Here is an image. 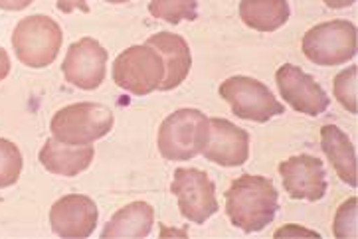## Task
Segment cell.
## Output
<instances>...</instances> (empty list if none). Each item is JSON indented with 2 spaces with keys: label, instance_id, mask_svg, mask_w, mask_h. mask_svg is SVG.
Segmentation results:
<instances>
[{
  "label": "cell",
  "instance_id": "12",
  "mask_svg": "<svg viewBox=\"0 0 358 239\" xmlns=\"http://www.w3.org/2000/svg\"><path fill=\"white\" fill-rule=\"evenodd\" d=\"M283 188L293 200L319 202L327 194V172L323 160L311 154H299L279 164Z\"/></svg>",
  "mask_w": 358,
  "mask_h": 239
},
{
  "label": "cell",
  "instance_id": "13",
  "mask_svg": "<svg viewBox=\"0 0 358 239\" xmlns=\"http://www.w3.org/2000/svg\"><path fill=\"white\" fill-rule=\"evenodd\" d=\"M97 205L90 196L68 194L50 210V226L59 238H90L97 226Z\"/></svg>",
  "mask_w": 358,
  "mask_h": 239
},
{
  "label": "cell",
  "instance_id": "8",
  "mask_svg": "<svg viewBox=\"0 0 358 239\" xmlns=\"http://www.w3.org/2000/svg\"><path fill=\"white\" fill-rule=\"evenodd\" d=\"M171 192L178 198L180 214L192 224H206L220 210L216 186L206 172L198 168H176Z\"/></svg>",
  "mask_w": 358,
  "mask_h": 239
},
{
  "label": "cell",
  "instance_id": "17",
  "mask_svg": "<svg viewBox=\"0 0 358 239\" xmlns=\"http://www.w3.org/2000/svg\"><path fill=\"white\" fill-rule=\"evenodd\" d=\"M155 224V210L147 202H133L107 222L101 238H147Z\"/></svg>",
  "mask_w": 358,
  "mask_h": 239
},
{
  "label": "cell",
  "instance_id": "22",
  "mask_svg": "<svg viewBox=\"0 0 358 239\" xmlns=\"http://www.w3.org/2000/svg\"><path fill=\"white\" fill-rule=\"evenodd\" d=\"M358 200L352 196L347 202L338 205L333 219V236L335 238H357L358 236Z\"/></svg>",
  "mask_w": 358,
  "mask_h": 239
},
{
  "label": "cell",
  "instance_id": "4",
  "mask_svg": "<svg viewBox=\"0 0 358 239\" xmlns=\"http://www.w3.org/2000/svg\"><path fill=\"white\" fill-rule=\"evenodd\" d=\"M208 135V117L198 109H178L162 121L157 147L162 159L173 162L196 159Z\"/></svg>",
  "mask_w": 358,
  "mask_h": 239
},
{
  "label": "cell",
  "instance_id": "10",
  "mask_svg": "<svg viewBox=\"0 0 358 239\" xmlns=\"http://www.w3.org/2000/svg\"><path fill=\"white\" fill-rule=\"evenodd\" d=\"M275 83L285 103L303 115L317 117L324 113L331 105V97L324 93L323 87L309 73L293 64H285L278 69Z\"/></svg>",
  "mask_w": 358,
  "mask_h": 239
},
{
  "label": "cell",
  "instance_id": "6",
  "mask_svg": "<svg viewBox=\"0 0 358 239\" xmlns=\"http://www.w3.org/2000/svg\"><path fill=\"white\" fill-rule=\"evenodd\" d=\"M164 78V61L161 54L149 44L131 46L113 61V81L117 87L145 97L161 87Z\"/></svg>",
  "mask_w": 358,
  "mask_h": 239
},
{
  "label": "cell",
  "instance_id": "25",
  "mask_svg": "<svg viewBox=\"0 0 358 239\" xmlns=\"http://www.w3.org/2000/svg\"><path fill=\"white\" fill-rule=\"evenodd\" d=\"M34 0H0L2 10H24L32 4Z\"/></svg>",
  "mask_w": 358,
  "mask_h": 239
},
{
  "label": "cell",
  "instance_id": "14",
  "mask_svg": "<svg viewBox=\"0 0 358 239\" xmlns=\"http://www.w3.org/2000/svg\"><path fill=\"white\" fill-rule=\"evenodd\" d=\"M147 44L155 48L164 61V78H162L159 92H171L174 87H178L188 78L190 66H192L190 48L185 38L173 32H159V34L150 36Z\"/></svg>",
  "mask_w": 358,
  "mask_h": 239
},
{
  "label": "cell",
  "instance_id": "21",
  "mask_svg": "<svg viewBox=\"0 0 358 239\" xmlns=\"http://www.w3.org/2000/svg\"><path fill=\"white\" fill-rule=\"evenodd\" d=\"M358 68L350 66V68L343 69L333 81V93H335L336 101L341 103L348 113H358Z\"/></svg>",
  "mask_w": 358,
  "mask_h": 239
},
{
  "label": "cell",
  "instance_id": "3",
  "mask_svg": "<svg viewBox=\"0 0 358 239\" xmlns=\"http://www.w3.org/2000/svg\"><path fill=\"white\" fill-rule=\"evenodd\" d=\"M64 42L59 24L46 14H32L16 24L12 32V48L20 64L42 69L54 64Z\"/></svg>",
  "mask_w": 358,
  "mask_h": 239
},
{
  "label": "cell",
  "instance_id": "11",
  "mask_svg": "<svg viewBox=\"0 0 358 239\" xmlns=\"http://www.w3.org/2000/svg\"><path fill=\"white\" fill-rule=\"evenodd\" d=\"M200 154L220 166H242L250 159V135L228 119H208V135Z\"/></svg>",
  "mask_w": 358,
  "mask_h": 239
},
{
  "label": "cell",
  "instance_id": "27",
  "mask_svg": "<svg viewBox=\"0 0 358 239\" xmlns=\"http://www.w3.org/2000/svg\"><path fill=\"white\" fill-rule=\"evenodd\" d=\"M323 2L329 6V8H335V10H338V8H348V6H352L357 0H323Z\"/></svg>",
  "mask_w": 358,
  "mask_h": 239
},
{
  "label": "cell",
  "instance_id": "28",
  "mask_svg": "<svg viewBox=\"0 0 358 239\" xmlns=\"http://www.w3.org/2000/svg\"><path fill=\"white\" fill-rule=\"evenodd\" d=\"M105 2H109V4H123V2H129V0H105Z\"/></svg>",
  "mask_w": 358,
  "mask_h": 239
},
{
  "label": "cell",
  "instance_id": "7",
  "mask_svg": "<svg viewBox=\"0 0 358 239\" xmlns=\"http://www.w3.org/2000/svg\"><path fill=\"white\" fill-rule=\"evenodd\" d=\"M220 97L230 103L231 113L245 121L267 123L269 119L285 113V107L259 80L248 75H234L220 85Z\"/></svg>",
  "mask_w": 358,
  "mask_h": 239
},
{
  "label": "cell",
  "instance_id": "2",
  "mask_svg": "<svg viewBox=\"0 0 358 239\" xmlns=\"http://www.w3.org/2000/svg\"><path fill=\"white\" fill-rule=\"evenodd\" d=\"M115 123L113 111L105 105L92 101L73 103L52 117L50 131L56 140L71 147L92 145L111 133Z\"/></svg>",
  "mask_w": 358,
  "mask_h": 239
},
{
  "label": "cell",
  "instance_id": "18",
  "mask_svg": "<svg viewBox=\"0 0 358 239\" xmlns=\"http://www.w3.org/2000/svg\"><path fill=\"white\" fill-rule=\"evenodd\" d=\"M291 16L287 0H242L240 18L257 32H275L285 26Z\"/></svg>",
  "mask_w": 358,
  "mask_h": 239
},
{
  "label": "cell",
  "instance_id": "9",
  "mask_svg": "<svg viewBox=\"0 0 358 239\" xmlns=\"http://www.w3.org/2000/svg\"><path fill=\"white\" fill-rule=\"evenodd\" d=\"M107 59L109 54L97 40L81 38L80 42H73L62 64V71L66 81L85 92L97 89L105 80L107 73Z\"/></svg>",
  "mask_w": 358,
  "mask_h": 239
},
{
  "label": "cell",
  "instance_id": "16",
  "mask_svg": "<svg viewBox=\"0 0 358 239\" xmlns=\"http://www.w3.org/2000/svg\"><path fill=\"white\" fill-rule=\"evenodd\" d=\"M321 148L333 164L336 176L350 188H357V150L347 133L336 125H324L321 129Z\"/></svg>",
  "mask_w": 358,
  "mask_h": 239
},
{
  "label": "cell",
  "instance_id": "19",
  "mask_svg": "<svg viewBox=\"0 0 358 239\" xmlns=\"http://www.w3.org/2000/svg\"><path fill=\"white\" fill-rule=\"evenodd\" d=\"M150 16L169 24H178L182 20H196L198 0H150Z\"/></svg>",
  "mask_w": 358,
  "mask_h": 239
},
{
  "label": "cell",
  "instance_id": "23",
  "mask_svg": "<svg viewBox=\"0 0 358 239\" xmlns=\"http://www.w3.org/2000/svg\"><path fill=\"white\" fill-rule=\"evenodd\" d=\"M295 236H309V238H321L317 231L299 228V226H285L275 231V238H295Z\"/></svg>",
  "mask_w": 358,
  "mask_h": 239
},
{
  "label": "cell",
  "instance_id": "26",
  "mask_svg": "<svg viewBox=\"0 0 358 239\" xmlns=\"http://www.w3.org/2000/svg\"><path fill=\"white\" fill-rule=\"evenodd\" d=\"M8 73H10V57L6 54V50L0 46V81L6 80Z\"/></svg>",
  "mask_w": 358,
  "mask_h": 239
},
{
  "label": "cell",
  "instance_id": "1",
  "mask_svg": "<svg viewBox=\"0 0 358 239\" xmlns=\"http://www.w3.org/2000/svg\"><path fill=\"white\" fill-rule=\"evenodd\" d=\"M279 194L266 176L242 174L226 190V214L243 233L266 229L278 214Z\"/></svg>",
  "mask_w": 358,
  "mask_h": 239
},
{
  "label": "cell",
  "instance_id": "15",
  "mask_svg": "<svg viewBox=\"0 0 358 239\" xmlns=\"http://www.w3.org/2000/svg\"><path fill=\"white\" fill-rule=\"evenodd\" d=\"M93 157H95V148L92 145L71 147L56 138H48L44 147L40 148L38 160L48 172L71 178L78 176L80 172L87 171L93 162Z\"/></svg>",
  "mask_w": 358,
  "mask_h": 239
},
{
  "label": "cell",
  "instance_id": "20",
  "mask_svg": "<svg viewBox=\"0 0 358 239\" xmlns=\"http://www.w3.org/2000/svg\"><path fill=\"white\" fill-rule=\"evenodd\" d=\"M22 152L8 138H0V188H8L18 182L22 174Z\"/></svg>",
  "mask_w": 358,
  "mask_h": 239
},
{
  "label": "cell",
  "instance_id": "24",
  "mask_svg": "<svg viewBox=\"0 0 358 239\" xmlns=\"http://www.w3.org/2000/svg\"><path fill=\"white\" fill-rule=\"evenodd\" d=\"M56 6H58V10L64 12V14H70V12L73 10L90 12L87 0H56Z\"/></svg>",
  "mask_w": 358,
  "mask_h": 239
},
{
  "label": "cell",
  "instance_id": "5",
  "mask_svg": "<svg viewBox=\"0 0 358 239\" xmlns=\"http://www.w3.org/2000/svg\"><path fill=\"white\" fill-rule=\"evenodd\" d=\"M301 50L317 66H343L357 56V26L348 20L317 24L303 36Z\"/></svg>",
  "mask_w": 358,
  "mask_h": 239
}]
</instances>
